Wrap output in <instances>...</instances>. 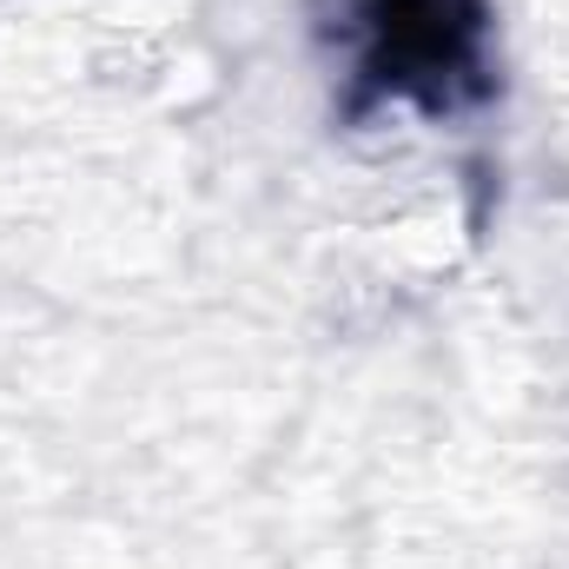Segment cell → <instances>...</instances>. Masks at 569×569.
<instances>
[{"label":"cell","mask_w":569,"mask_h":569,"mask_svg":"<svg viewBox=\"0 0 569 569\" xmlns=\"http://www.w3.org/2000/svg\"><path fill=\"white\" fill-rule=\"evenodd\" d=\"M371 20L365 80L411 93L425 107H457L483 93V7L477 0H358Z\"/></svg>","instance_id":"6da1fadb"}]
</instances>
